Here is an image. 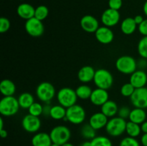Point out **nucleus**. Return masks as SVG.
Listing matches in <instances>:
<instances>
[{
	"mask_svg": "<svg viewBox=\"0 0 147 146\" xmlns=\"http://www.w3.org/2000/svg\"><path fill=\"white\" fill-rule=\"evenodd\" d=\"M20 108L18 100L14 96L3 97L0 101V113L4 117L15 115Z\"/></svg>",
	"mask_w": 147,
	"mask_h": 146,
	"instance_id": "obj_1",
	"label": "nucleus"
},
{
	"mask_svg": "<svg viewBox=\"0 0 147 146\" xmlns=\"http://www.w3.org/2000/svg\"><path fill=\"white\" fill-rule=\"evenodd\" d=\"M126 123L127 122L125 119L119 116H115L109 119L105 129L109 135L111 137H119L126 132Z\"/></svg>",
	"mask_w": 147,
	"mask_h": 146,
	"instance_id": "obj_2",
	"label": "nucleus"
},
{
	"mask_svg": "<svg viewBox=\"0 0 147 146\" xmlns=\"http://www.w3.org/2000/svg\"><path fill=\"white\" fill-rule=\"evenodd\" d=\"M113 77L111 72L106 69H98L96 70L93 82L97 88L108 90L113 84Z\"/></svg>",
	"mask_w": 147,
	"mask_h": 146,
	"instance_id": "obj_3",
	"label": "nucleus"
},
{
	"mask_svg": "<svg viewBox=\"0 0 147 146\" xmlns=\"http://www.w3.org/2000/svg\"><path fill=\"white\" fill-rule=\"evenodd\" d=\"M116 69L119 72L123 74H131L137 70V61L129 55L119 57L116 61Z\"/></svg>",
	"mask_w": 147,
	"mask_h": 146,
	"instance_id": "obj_4",
	"label": "nucleus"
},
{
	"mask_svg": "<svg viewBox=\"0 0 147 146\" xmlns=\"http://www.w3.org/2000/svg\"><path fill=\"white\" fill-rule=\"evenodd\" d=\"M86 118V112L84 107L80 104H76L67 108L66 117L64 119L73 125H80Z\"/></svg>",
	"mask_w": 147,
	"mask_h": 146,
	"instance_id": "obj_5",
	"label": "nucleus"
},
{
	"mask_svg": "<svg viewBox=\"0 0 147 146\" xmlns=\"http://www.w3.org/2000/svg\"><path fill=\"white\" fill-rule=\"evenodd\" d=\"M57 100L59 104L65 108L74 105L78 100L76 90L70 87H63L57 92Z\"/></svg>",
	"mask_w": 147,
	"mask_h": 146,
	"instance_id": "obj_6",
	"label": "nucleus"
},
{
	"mask_svg": "<svg viewBox=\"0 0 147 146\" xmlns=\"http://www.w3.org/2000/svg\"><path fill=\"white\" fill-rule=\"evenodd\" d=\"M55 94V88L48 82L40 83L36 89V96L39 100L44 103H50Z\"/></svg>",
	"mask_w": 147,
	"mask_h": 146,
	"instance_id": "obj_7",
	"label": "nucleus"
},
{
	"mask_svg": "<svg viewBox=\"0 0 147 146\" xmlns=\"http://www.w3.org/2000/svg\"><path fill=\"white\" fill-rule=\"evenodd\" d=\"M53 143L62 145L67 143L71 137L70 129L65 125H57L53 127L50 133Z\"/></svg>",
	"mask_w": 147,
	"mask_h": 146,
	"instance_id": "obj_8",
	"label": "nucleus"
},
{
	"mask_svg": "<svg viewBox=\"0 0 147 146\" xmlns=\"http://www.w3.org/2000/svg\"><path fill=\"white\" fill-rule=\"evenodd\" d=\"M24 28L26 32L33 37H40L42 35L45 31V27L42 21L37 19L34 17L30 19L26 20Z\"/></svg>",
	"mask_w": 147,
	"mask_h": 146,
	"instance_id": "obj_9",
	"label": "nucleus"
},
{
	"mask_svg": "<svg viewBox=\"0 0 147 146\" xmlns=\"http://www.w3.org/2000/svg\"><path fill=\"white\" fill-rule=\"evenodd\" d=\"M131 102L134 107L147 108V87L136 89L134 92L130 97Z\"/></svg>",
	"mask_w": 147,
	"mask_h": 146,
	"instance_id": "obj_10",
	"label": "nucleus"
},
{
	"mask_svg": "<svg viewBox=\"0 0 147 146\" xmlns=\"http://www.w3.org/2000/svg\"><path fill=\"white\" fill-rule=\"evenodd\" d=\"M120 19L121 15L119 11L109 8L102 13L100 21L103 26L111 28V27L117 25L120 21Z\"/></svg>",
	"mask_w": 147,
	"mask_h": 146,
	"instance_id": "obj_11",
	"label": "nucleus"
},
{
	"mask_svg": "<svg viewBox=\"0 0 147 146\" xmlns=\"http://www.w3.org/2000/svg\"><path fill=\"white\" fill-rule=\"evenodd\" d=\"M22 126L27 133H35L38 132L41 127V121L39 117L28 114L22 118Z\"/></svg>",
	"mask_w": 147,
	"mask_h": 146,
	"instance_id": "obj_12",
	"label": "nucleus"
},
{
	"mask_svg": "<svg viewBox=\"0 0 147 146\" xmlns=\"http://www.w3.org/2000/svg\"><path fill=\"white\" fill-rule=\"evenodd\" d=\"M95 37L97 41L103 44H109L113 42L114 39V34L110 27L102 26L96 30Z\"/></svg>",
	"mask_w": 147,
	"mask_h": 146,
	"instance_id": "obj_13",
	"label": "nucleus"
},
{
	"mask_svg": "<svg viewBox=\"0 0 147 146\" xmlns=\"http://www.w3.org/2000/svg\"><path fill=\"white\" fill-rule=\"evenodd\" d=\"M80 24L81 28L88 33H95L100 27L98 20L95 17L89 14L82 17Z\"/></svg>",
	"mask_w": 147,
	"mask_h": 146,
	"instance_id": "obj_14",
	"label": "nucleus"
},
{
	"mask_svg": "<svg viewBox=\"0 0 147 146\" xmlns=\"http://www.w3.org/2000/svg\"><path fill=\"white\" fill-rule=\"evenodd\" d=\"M109 100V94L108 90L100 88L93 90L90 100L93 104L101 107L105 102Z\"/></svg>",
	"mask_w": 147,
	"mask_h": 146,
	"instance_id": "obj_15",
	"label": "nucleus"
},
{
	"mask_svg": "<svg viewBox=\"0 0 147 146\" xmlns=\"http://www.w3.org/2000/svg\"><path fill=\"white\" fill-rule=\"evenodd\" d=\"M129 82L136 89L146 87L147 84V74L142 70H136L130 74Z\"/></svg>",
	"mask_w": 147,
	"mask_h": 146,
	"instance_id": "obj_16",
	"label": "nucleus"
},
{
	"mask_svg": "<svg viewBox=\"0 0 147 146\" xmlns=\"http://www.w3.org/2000/svg\"><path fill=\"white\" fill-rule=\"evenodd\" d=\"M108 121H109V117H106L101 112H98L93 113L90 116L88 123L95 130H99L103 127H106Z\"/></svg>",
	"mask_w": 147,
	"mask_h": 146,
	"instance_id": "obj_17",
	"label": "nucleus"
},
{
	"mask_svg": "<svg viewBox=\"0 0 147 146\" xmlns=\"http://www.w3.org/2000/svg\"><path fill=\"white\" fill-rule=\"evenodd\" d=\"M96 70L90 65L83 66L78 72V79L82 83H88L93 81Z\"/></svg>",
	"mask_w": 147,
	"mask_h": 146,
	"instance_id": "obj_18",
	"label": "nucleus"
},
{
	"mask_svg": "<svg viewBox=\"0 0 147 146\" xmlns=\"http://www.w3.org/2000/svg\"><path fill=\"white\" fill-rule=\"evenodd\" d=\"M35 8L28 3L20 4L17 8V13L20 18L28 20L34 17Z\"/></svg>",
	"mask_w": 147,
	"mask_h": 146,
	"instance_id": "obj_19",
	"label": "nucleus"
},
{
	"mask_svg": "<svg viewBox=\"0 0 147 146\" xmlns=\"http://www.w3.org/2000/svg\"><path fill=\"white\" fill-rule=\"evenodd\" d=\"M32 146H50L53 144L50 134L40 132L34 134L31 140Z\"/></svg>",
	"mask_w": 147,
	"mask_h": 146,
	"instance_id": "obj_20",
	"label": "nucleus"
},
{
	"mask_svg": "<svg viewBox=\"0 0 147 146\" xmlns=\"http://www.w3.org/2000/svg\"><path fill=\"white\" fill-rule=\"evenodd\" d=\"M146 113L145 109L134 107L131 110L130 115L129 117V120L136 124L142 125V123L146 120Z\"/></svg>",
	"mask_w": 147,
	"mask_h": 146,
	"instance_id": "obj_21",
	"label": "nucleus"
},
{
	"mask_svg": "<svg viewBox=\"0 0 147 146\" xmlns=\"http://www.w3.org/2000/svg\"><path fill=\"white\" fill-rule=\"evenodd\" d=\"M119 107L116 102L109 100L100 107V112L109 118L115 117L118 114Z\"/></svg>",
	"mask_w": 147,
	"mask_h": 146,
	"instance_id": "obj_22",
	"label": "nucleus"
},
{
	"mask_svg": "<svg viewBox=\"0 0 147 146\" xmlns=\"http://www.w3.org/2000/svg\"><path fill=\"white\" fill-rule=\"evenodd\" d=\"M137 27L138 25L135 22L134 19L132 17H127L121 21V30L123 34L126 35H131L135 32Z\"/></svg>",
	"mask_w": 147,
	"mask_h": 146,
	"instance_id": "obj_23",
	"label": "nucleus"
},
{
	"mask_svg": "<svg viewBox=\"0 0 147 146\" xmlns=\"http://www.w3.org/2000/svg\"><path fill=\"white\" fill-rule=\"evenodd\" d=\"M0 92L4 97L13 96L16 92L15 84L9 79H4L0 83Z\"/></svg>",
	"mask_w": 147,
	"mask_h": 146,
	"instance_id": "obj_24",
	"label": "nucleus"
},
{
	"mask_svg": "<svg viewBox=\"0 0 147 146\" xmlns=\"http://www.w3.org/2000/svg\"><path fill=\"white\" fill-rule=\"evenodd\" d=\"M66 110L67 108L60 104L53 105L50 110V117L55 120H64L66 117Z\"/></svg>",
	"mask_w": 147,
	"mask_h": 146,
	"instance_id": "obj_25",
	"label": "nucleus"
},
{
	"mask_svg": "<svg viewBox=\"0 0 147 146\" xmlns=\"http://www.w3.org/2000/svg\"><path fill=\"white\" fill-rule=\"evenodd\" d=\"M20 108L27 109L34 102V99L32 94L29 92H23L17 98Z\"/></svg>",
	"mask_w": 147,
	"mask_h": 146,
	"instance_id": "obj_26",
	"label": "nucleus"
},
{
	"mask_svg": "<svg viewBox=\"0 0 147 146\" xmlns=\"http://www.w3.org/2000/svg\"><path fill=\"white\" fill-rule=\"evenodd\" d=\"M126 133L128 136L131 137H136L140 135L142 133V128H141V125L136 124L133 122L128 121L126 123Z\"/></svg>",
	"mask_w": 147,
	"mask_h": 146,
	"instance_id": "obj_27",
	"label": "nucleus"
},
{
	"mask_svg": "<svg viewBox=\"0 0 147 146\" xmlns=\"http://www.w3.org/2000/svg\"><path fill=\"white\" fill-rule=\"evenodd\" d=\"M92 92H93V90L91 89V87L87 84H81L76 89V92L78 98L80 99V100L90 99Z\"/></svg>",
	"mask_w": 147,
	"mask_h": 146,
	"instance_id": "obj_28",
	"label": "nucleus"
},
{
	"mask_svg": "<svg viewBox=\"0 0 147 146\" xmlns=\"http://www.w3.org/2000/svg\"><path fill=\"white\" fill-rule=\"evenodd\" d=\"M80 134L83 138L91 140L96 136V130L93 127H91L89 123H88L82 126Z\"/></svg>",
	"mask_w": 147,
	"mask_h": 146,
	"instance_id": "obj_29",
	"label": "nucleus"
},
{
	"mask_svg": "<svg viewBox=\"0 0 147 146\" xmlns=\"http://www.w3.org/2000/svg\"><path fill=\"white\" fill-rule=\"evenodd\" d=\"M91 146H113L111 141L106 136H96L90 140Z\"/></svg>",
	"mask_w": 147,
	"mask_h": 146,
	"instance_id": "obj_30",
	"label": "nucleus"
},
{
	"mask_svg": "<svg viewBox=\"0 0 147 146\" xmlns=\"http://www.w3.org/2000/svg\"><path fill=\"white\" fill-rule=\"evenodd\" d=\"M49 14V9L46 6L40 5L35 8L34 17L40 21H43L47 17Z\"/></svg>",
	"mask_w": 147,
	"mask_h": 146,
	"instance_id": "obj_31",
	"label": "nucleus"
},
{
	"mask_svg": "<svg viewBox=\"0 0 147 146\" xmlns=\"http://www.w3.org/2000/svg\"><path fill=\"white\" fill-rule=\"evenodd\" d=\"M137 50L141 57L147 59V36H144L139 40Z\"/></svg>",
	"mask_w": 147,
	"mask_h": 146,
	"instance_id": "obj_32",
	"label": "nucleus"
},
{
	"mask_svg": "<svg viewBox=\"0 0 147 146\" xmlns=\"http://www.w3.org/2000/svg\"><path fill=\"white\" fill-rule=\"evenodd\" d=\"M43 105L40 102H34L28 109L29 114L35 117H40L42 115Z\"/></svg>",
	"mask_w": 147,
	"mask_h": 146,
	"instance_id": "obj_33",
	"label": "nucleus"
},
{
	"mask_svg": "<svg viewBox=\"0 0 147 146\" xmlns=\"http://www.w3.org/2000/svg\"><path fill=\"white\" fill-rule=\"evenodd\" d=\"M136 88L130 82H127L122 85V87H121L120 92L123 97H130L134 92Z\"/></svg>",
	"mask_w": 147,
	"mask_h": 146,
	"instance_id": "obj_34",
	"label": "nucleus"
},
{
	"mask_svg": "<svg viewBox=\"0 0 147 146\" xmlns=\"http://www.w3.org/2000/svg\"><path fill=\"white\" fill-rule=\"evenodd\" d=\"M119 146H140V143L135 137L127 136L121 140Z\"/></svg>",
	"mask_w": 147,
	"mask_h": 146,
	"instance_id": "obj_35",
	"label": "nucleus"
},
{
	"mask_svg": "<svg viewBox=\"0 0 147 146\" xmlns=\"http://www.w3.org/2000/svg\"><path fill=\"white\" fill-rule=\"evenodd\" d=\"M11 27L10 21L6 17H1L0 18V32L1 34L5 33L8 31Z\"/></svg>",
	"mask_w": 147,
	"mask_h": 146,
	"instance_id": "obj_36",
	"label": "nucleus"
},
{
	"mask_svg": "<svg viewBox=\"0 0 147 146\" xmlns=\"http://www.w3.org/2000/svg\"><path fill=\"white\" fill-rule=\"evenodd\" d=\"M130 108L127 106H122L121 107L119 108V111H118L117 115L119 117H121V118L125 119L126 120V118L129 119V115H130L131 113Z\"/></svg>",
	"mask_w": 147,
	"mask_h": 146,
	"instance_id": "obj_37",
	"label": "nucleus"
},
{
	"mask_svg": "<svg viewBox=\"0 0 147 146\" xmlns=\"http://www.w3.org/2000/svg\"><path fill=\"white\" fill-rule=\"evenodd\" d=\"M123 5L122 0H109V7L110 9L119 11Z\"/></svg>",
	"mask_w": 147,
	"mask_h": 146,
	"instance_id": "obj_38",
	"label": "nucleus"
},
{
	"mask_svg": "<svg viewBox=\"0 0 147 146\" xmlns=\"http://www.w3.org/2000/svg\"><path fill=\"white\" fill-rule=\"evenodd\" d=\"M138 30L143 37L147 36V18L144 19L143 22L138 26Z\"/></svg>",
	"mask_w": 147,
	"mask_h": 146,
	"instance_id": "obj_39",
	"label": "nucleus"
},
{
	"mask_svg": "<svg viewBox=\"0 0 147 146\" xmlns=\"http://www.w3.org/2000/svg\"><path fill=\"white\" fill-rule=\"evenodd\" d=\"M51 107H52V106L50 105V103H45V105H43L42 115L50 116Z\"/></svg>",
	"mask_w": 147,
	"mask_h": 146,
	"instance_id": "obj_40",
	"label": "nucleus"
},
{
	"mask_svg": "<svg viewBox=\"0 0 147 146\" xmlns=\"http://www.w3.org/2000/svg\"><path fill=\"white\" fill-rule=\"evenodd\" d=\"M137 65L139 70H144V69L147 67V59L145 58H141L139 61L137 62Z\"/></svg>",
	"mask_w": 147,
	"mask_h": 146,
	"instance_id": "obj_41",
	"label": "nucleus"
},
{
	"mask_svg": "<svg viewBox=\"0 0 147 146\" xmlns=\"http://www.w3.org/2000/svg\"><path fill=\"white\" fill-rule=\"evenodd\" d=\"M134 19L135 22L136 23V24H137L138 26H139V24H142V23L143 22L144 20V18L143 16H142V15L135 16V17H134Z\"/></svg>",
	"mask_w": 147,
	"mask_h": 146,
	"instance_id": "obj_42",
	"label": "nucleus"
},
{
	"mask_svg": "<svg viewBox=\"0 0 147 146\" xmlns=\"http://www.w3.org/2000/svg\"><path fill=\"white\" fill-rule=\"evenodd\" d=\"M141 143L143 146H147V133H144L141 137Z\"/></svg>",
	"mask_w": 147,
	"mask_h": 146,
	"instance_id": "obj_43",
	"label": "nucleus"
},
{
	"mask_svg": "<svg viewBox=\"0 0 147 146\" xmlns=\"http://www.w3.org/2000/svg\"><path fill=\"white\" fill-rule=\"evenodd\" d=\"M141 128H142V132L143 133H147V120L144 122L141 125Z\"/></svg>",
	"mask_w": 147,
	"mask_h": 146,
	"instance_id": "obj_44",
	"label": "nucleus"
},
{
	"mask_svg": "<svg viewBox=\"0 0 147 146\" xmlns=\"http://www.w3.org/2000/svg\"><path fill=\"white\" fill-rule=\"evenodd\" d=\"M0 135H1V138H6L7 137V135H8V133L4 129H1L0 130Z\"/></svg>",
	"mask_w": 147,
	"mask_h": 146,
	"instance_id": "obj_45",
	"label": "nucleus"
},
{
	"mask_svg": "<svg viewBox=\"0 0 147 146\" xmlns=\"http://www.w3.org/2000/svg\"><path fill=\"white\" fill-rule=\"evenodd\" d=\"M143 11H144V14L146 16V17H147V0H146L145 3L144 4Z\"/></svg>",
	"mask_w": 147,
	"mask_h": 146,
	"instance_id": "obj_46",
	"label": "nucleus"
},
{
	"mask_svg": "<svg viewBox=\"0 0 147 146\" xmlns=\"http://www.w3.org/2000/svg\"><path fill=\"white\" fill-rule=\"evenodd\" d=\"M80 146H91V144H90V141H86L83 142Z\"/></svg>",
	"mask_w": 147,
	"mask_h": 146,
	"instance_id": "obj_47",
	"label": "nucleus"
},
{
	"mask_svg": "<svg viewBox=\"0 0 147 146\" xmlns=\"http://www.w3.org/2000/svg\"><path fill=\"white\" fill-rule=\"evenodd\" d=\"M0 122H1V124H0V130L1 129H4V121H3L2 117L0 118Z\"/></svg>",
	"mask_w": 147,
	"mask_h": 146,
	"instance_id": "obj_48",
	"label": "nucleus"
},
{
	"mask_svg": "<svg viewBox=\"0 0 147 146\" xmlns=\"http://www.w3.org/2000/svg\"><path fill=\"white\" fill-rule=\"evenodd\" d=\"M61 146H74V145H73L72 144V143H69V142H67V143H65V144L62 145Z\"/></svg>",
	"mask_w": 147,
	"mask_h": 146,
	"instance_id": "obj_49",
	"label": "nucleus"
},
{
	"mask_svg": "<svg viewBox=\"0 0 147 146\" xmlns=\"http://www.w3.org/2000/svg\"><path fill=\"white\" fill-rule=\"evenodd\" d=\"M50 146H61V145H60L55 144V143H53V144H52Z\"/></svg>",
	"mask_w": 147,
	"mask_h": 146,
	"instance_id": "obj_50",
	"label": "nucleus"
},
{
	"mask_svg": "<svg viewBox=\"0 0 147 146\" xmlns=\"http://www.w3.org/2000/svg\"><path fill=\"white\" fill-rule=\"evenodd\" d=\"M18 1H24V0H18Z\"/></svg>",
	"mask_w": 147,
	"mask_h": 146,
	"instance_id": "obj_51",
	"label": "nucleus"
}]
</instances>
